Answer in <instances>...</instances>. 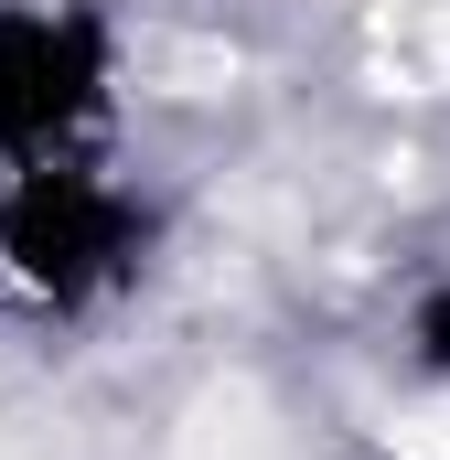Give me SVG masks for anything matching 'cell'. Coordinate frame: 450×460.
Masks as SVG:
<instances>
[{"mask_svg": "<svg viewBox=\"0 0 450 460\" xmlns=\"http://www.w3.org/2000/svg\"><path fill=\"white\" fill-rule=\"evenodd\" d=\"M150 257H161V193L129 182L108 150L0 172V311L86 332L150 279Z\"/></svg>", "mask_w": 450, "mask_h": 460, "instance_id": "obj_1", "label": "cell"}, {"mask_svg": "<svg viewBox=\"0 0 450 460\" xmlns=\"http://www.w3.org/2000/svg\"><path fill=\"white\" fill-rule=\"evenodd\" d=\"M129 97L118 0H0V172L108 150Z\"/></svg>", "mask_w": 450, "mask_h": 460, "instance_id": "obj_2", "label": "cell"}, {"mask_svg": "<svg viewBox=\"0 0 450 460\" xmlns=\"http://www.w3.org/2000/svg\"><path fill=\"white\" fill-rule=\"evenodd\" d=\"M397 353H408L429 385H450V268L408 289V311H397Z\"/></svg>", "mask_w": 450, "mask_h": 460, "instance_id": "obj_3", "label": "cell"}]
</instances>
